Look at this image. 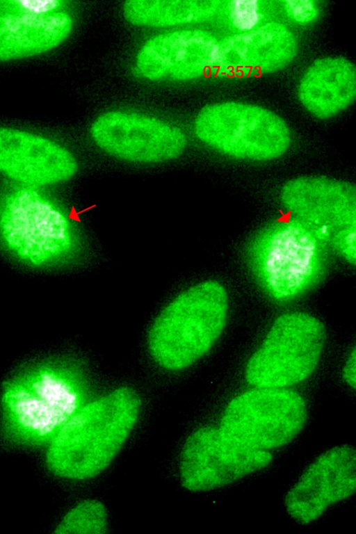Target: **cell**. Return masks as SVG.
Returning a JSON list of instances; mask_svg holds the SVG:
<instances>
[{"label": "cell", "instance_id": "1", "mask_svg": "<svg viewBox=\"0 0 356 534\" xmlns=\"http://www.w3.org/2000/svg\"><path fill=\"white\" fill-rule=\"evenodd\" d=\"M83 403V391L73 371L58 362H39L3 384L0 400L1 433L14 445L28 448L48 445Z\"/></svg>", "mask_w": 356, "mask_h": 534}, {"label": "cell", "instance_id": "2", "mask_svg": "<svg viewBox=\"0 0 356 534\" xmlns=\"http://www.w3.org/2000/svg\"><path fill=\"white\" fill-rule=\"evenodd\" d=\"M140 406L138 395L125 387L83 405L49 443V469L59 477L76 480L99 474L121 449Z\"/></svg>", "mask_w": 356, "mask_h": 534}, {"label": "cell", "instance_id": "3", "mask_svg": "<svg viewBox=\"0 0 356 534\" xmlns=\"http://www.w3.org/2000/svg\"><path fill=\"white\" fill-rule=\"evenodd\" d=\"M227 295L216 281L198 284L173 300L154 322L148 336L154 360L169 370L186 368L213 346L226 322Z\"/></svg>", "mask_w": 356, "mask_h": 534}, {"label": "cell", "instance_id": "4", "mask_svg": "<svg viewBox=\"0 0 356 534\" xmlns=\"http://www.w3.org/2000/svg\"><path fill=\"white\" fill-rule=\"evenodd\" d=\"M325 245L295 218L279 222L256 245L252 266L262 286L272 297L289 300L309 289L321 278Z\"/></svg>", "mask_w": 356, "mask_h": 534}, {"label": "cell", "instance_id": "5", "mask_svg": "<svg viewBox=\"0 0 356 534\" xmlns=\"http://www.w3.org/2000/svg\"><path fill=\"white\" fill-rule=\"evenodd\" d=\"M197 138L232 157L268 161L283 154L290 145L285 122L264 108L227 102L204 106L195 121Z\"/></svg>", "mask_w": 356, "mask_h": 534}, {"label": "cell", "instance_id": "6", "mask_svg": "<svg viewBox=\"0 0 356 534\" xmlns=\"http://www.w3.org/2000/svg\"><path fill=\"white\" fill-rule=\"evenodd\" d=\"M325 340V327L315 317L302 312L279 316L248 362L247 382L281 388L302 381L316 369Z\"/></svg>", "mask_w": 356, "mask_h": 534}, {"label": "cell", "instance_id": "7", "mask_svg": "<svg viewBox=\"0 0 356 534\" xmlns=\"http://www.w3.org/2000/svg\"><path fill=\"white\" fill-rule=\"evenodd\" d=\"M306 404L297 392L258 388L236 396L227 406L220 430L248 447L267 450L284 446L302 430Z\"/></svg>", "mask_w": 356, "mask_h": 534}, {"label": "cell", "instance_id": "8", "mask_svg": "<svg viewBox=\"0 0 356 534\" xmlns=\"http://www.w3.org/2000/svg\"><path fill=\"white\" fill-rule=\"evenodd\" d=\"M0 227L9 249L33 266L52 261L71 245L65 216L37 192L23 189L6 202Z\"/></svg>", "mask_w": 356, "mask_h": 534}, {"label": "cell", "instance_id": "9", "mask_svg": "<svg viewBox=\"0 0 356 534\" xmlns=\"http://www.w3.org/2000/svg\"><path fill=\"white\" fill-rule=\"evenodd\" d=\"M272 454L252 448L211 426L195 431L186 440L181 457L183 486L193 492L229 485L267 467Z\"/></svg>", "mask_w": 356, "mask_h": 534}, {"label": "cell", "instance_id": "10", "mask_svg": "<svg viewBox=\"0 0 356 534\" xmlns=\"http://www.w3.org/2000/svg\"><path fill=\"white\" fill-rule=\"evenodd\" d=\"M97 145L118 158L160 162L179 156L186 145L179 128L154 118L121 111L101 115L91 127Z\"/></svg>", "mask_w": 356, "mask_h": 534}, {"label": "cell", "instance_id": "11", "mask_svg": "<svg viewBox=\"0 0 356 534\" xmlns=\"http://www.w3.org/2000/svg\"><path fill=\"white\" fill-rule=\"evenodd\" d=\"M281 200L325 243L337 231L356 225V188L350 182L324 176L292 179L282 187Z\"/></svg>", "mask_w": 356, "mask_h": 534}, {"label": "cell", "instance_id": "12", "mask_svg": "<svg viewBox=\"0 0 356 534\" xmlns=\"http://www.w3.org/2000/svg\"><path fill=\"white\" fill-rule=\"evenodd\" d=\"M356 490V451L348 444L320 455L289 490L284 504L301 524L318 519L330 505L347 499Z\"/></svg>", "mask_w": 356, "mask_h": 534}, {"label": "cell", "instance_id": "13", "mask_svg": "<svg viewBox=\"0 0 356 534\" xmlns=\"http://www.w3.org/2000/svg\"><path fill=\"white\" fill-rule=\"evenodd\" d=\"M218 42L209 32L184 29L147 40L136 58L138 73L149 80L187 81L213 70Z\"/></svg>", "mask_w": 356, "mask_h": 534}, {"label": "cell", "instance_id": "14", "mask_svg": "<svg viewBox=\"0 0 356 534\" xmlns=\"http://www.w3.org/2000/svg\"><path fill=\"white\" fill-rule=\"evenodd\" d=\"M298 44L284 24L269 22L218 42L213 70L229 77L260 75L286 67Z\"/></svg>", "mask_w": 356, "mask_h": 534}, {"label": "cell", "instance_id": "15", "mask_svg": "<svg viewBox=\"0 0 356 534\" xmlns=\"http://www.w3.org/2000/svg\"><path fill=\"white\" fill-rule=\"evenodd\" d=\"M73 155L58 144L26 131L0 127V172L22 183L46 185L76 172Z\"/></svg>", "mask_w": 356, "mask_h": 534}, {"label": "cell", "instance_id": "16", "mask_svg": "<svg viewBox=\"0 0 356 534\" xmlns=\"http://www.w3.org/2000/svg\"><path fill=\"white\" fill-rule=\"evenodd\" d=\"M298 97L313 115L330 118L350 105L356 96V69L343 57L316 60L298 86Z\"/></svg>", "mask_w": 356, "mask_h": 534}, {"label": "cell", "instance_id": "17", "mask_svg": "<svg viewBox=\"0 0 356 534\" xmlns=\"http://www.w3.org/2000/svg\"><path fill=\"white\" fill-rule=\"evenodd\" d=\"M71 17L65 12L0 16V60L29 57L50 50L69 35Z\"/></svg>", "mask_w": 356, "mask_h": 534}, {"label": "cell", "instance_id": "18", "mask_svg": "<svg viewBox=\"0 0 356 534\" xmlns=\"http://www.w3.org/2000/svg\"><path fill=\"white\" fill-rule=\"evenodd\" d=\"M220 3L213 0H129L124 4L123 13L134 25L166 27L206 21Z\"/></svg>", "mask_w": 356, "mask_h": 534}, {"label": "cell", "instance_id": "19", "mask_svg": "<svg viewBox=\"0 0 356 534\" xmlns=\"http://www.w3.org/2000/svg\"><path fill=\"white\" fill-rule=\"evenodd\" d=\"M106 520V510L102 503L84 501L67 513L55 533L103 534L107 530Z\"/></svg>", "mask_w": 356, "mask_h": 534}, {"label": "cell", "instance_id": "20", "mask_svg": "<svg viewBox=\"0 0 356 534\" xmlns=\"http://www.w3.org/2000/svg\"><path fill=\"white\" fill-rule=\"evenodd\" d=\"M62 3L56 0H0V16L50 13L55 12Z\"/></svg>", "mask_w": 356, "mask_h": 534}, {"label": "cell", "instance_id": "21", "mask_svg": "<svg viewBox=\"0 0 356 534\" xmlns=\"http://www.w3.org/2000/svg\"><path fill=\"white\" fill-rule=\"evenodd\" d=\"M229 11L234 26L244 32L254 29L261 17L257 1H232L229 6Z\"/></svg>", "mask_w": 356, "mask_h": 534}, {"label": "cell", "instance_id": "22", "mask_svg": "<svg viewBox=\"0 0 356 534\" xmlns=\"http://www.w3.org/2000/svg\"><path fill=\"white\" fill-rule=\"evenodd\" d=\"M332 248L353 265L356 262V225L343 228L329 241Z\"/></svg>", "mask_w": 356, "mask_h": 534}, {"label": "cell", "instance_id": "23", "mask_svg": "<svg viewBox=\"0 0 356 534\" xmlns=\"http://www.w3.org/2000/svg\"><path fill=\"white\" fill-rule=\"evenodd\" d=\"M288 15L298 23H308L313 21L318 15L317 8L312 1H287L285 5Z\"/></svg>", "mask_w": 356, "mask_h": 534}, {"label": "cell", "instance_id": "24", "mask_svg": "<svg viewBox=\"0 0 356 534\" xmlns=\"http://www.w3.org/2000/svg\"><path fill=\"white\" fill-rule=\"evenodd\" d=\"M355 349L350 354L343 371V377L345 381L353 388L355 389Z\"/></svg>", "mask_w": 356, "mask_h": 534}]
</instances>
